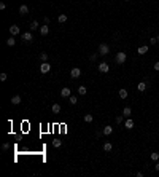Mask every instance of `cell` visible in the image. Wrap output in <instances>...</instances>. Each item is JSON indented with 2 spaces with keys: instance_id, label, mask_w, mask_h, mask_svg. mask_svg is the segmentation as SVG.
Wrapping results in <instances>:
<instances>
[{
  "instance_id": "1",
  "label": "cell",
  "mask_w": 159,
  "mask_h": 177,
  "mask_svg": "<svg viewBox=\"0 0 159 177\" xmlns=\"http://www.w3.org/2000/svg\"><path fill=\"white\" fill-rule=\"evenodd\" d=\"M126 59H127V56H126L124 51H118L116 56H115V62H116V64H124V62H126Z\"/></svg>"
},
{
  "instance_id": "2",
  "label": "cell",
  "mask_w": 159,
  "mask_h": 177,
  "mask_svg": "<svg viewBox=\"0 0 159 177\" xmlns=\"http://www.w3.org/2000/svg\"><path fill=\"white\" fill-rule=\"evenodd\" d=\"M97 53H99L100 56H107V54L110 53V46H108L107 43H100V45H99V51H97Z\"/></svg>"
},
{
  "instance_id": "3",
  "label": "cell",
  "mask_w": 159,
  "mask_h": 177,
  "mask_svg": "<svg viewBox=\"0 0 159 177\" xmlns=\"http://www.w3.org/2000/svg\"><path fill=\"white\" fill-rule=\"evenodd\" d=\"M49 70H51V64H48V61H45V62L40 66V72L42 73H48Z\"/></svg>"
},
{
  "instance_id": "4",
  "label": "cell",
  "mask_w": 159,
  "mask_h": 177,
  "mask_svg": "<svg viewBox=\"0 0 159 177\" xmlns=\"http://www.w3.org/2000/svg\"><path fill=\"white\" fill-rule=\"evenodd\" d=\"M60 96H62L64 99H69V97L72 96V89H70V88H62V89H60Z\"/></svg>"
},
{
  "instance_id": "5",
  "label": "cell",
  "mask_w": 159,
  "mask_h": 177,
  "mask_svg": "<svg viewBox=\"0 0 159 177\" xmlns=\"http://www.w3.org/2000/svg\"><path fill=\"white\" fill-rule=\"evenodd\" d=\"M108 70H110L108 62H100V64H99V72H100V73H107Z\"/></svg>"
},
{
  "instance_id": "6",
  "label": "cell",
  "mask_w": 159,
  "mask_h": 177,
  "mask_svg": "<svg viewBox=\"0 0 159 177\" xmlns=\"http://www.w3.org/2000/svg\"><path fill=\"white\" fill-rule=\"evenodd\" d=\"M70 77L72 78H80L81 77V70L78 69V67H73V69L70 70Z\"/></svg>"
},
{
  "instance_id": "7",
  "label": "cell",
  "mask_w": 159,
  "mask_h": 177,
  "mask_svg": "<svg viewBox=\"0 0 159 177\" xmlns=\"http://www.w3.org/2000/svg\"><path fill=\"white\" fill-rule=\"evenodd\" d=\"M19 32H21V29H19V26H10V34H11L13 37L14 35H19Z\"/></svg>"
},
{
  "instance_id": "8",
  "label": "cell",
  "mask_w": 159,
  "mask_h": 177,
  "mask_svg": "<svg viewBox=\"0 0 159 177\" xmlns=\"http://www.w3.org/2000/svg\"><path fill=\"white\" fill-rule=\"evenodd\" d=\"M19 15H21V16L29 15V6H27V5H21V6H19Z\"/></svg>"
},
{
  "instance_id": "9",
  "label": "cell",
  "mask_w": 159,
  "mask_h": 177,
  "mask_svg": "<svg viewBox=\"0 0 159 177\" xmlns=\"http://www.w3.org/2000/svg\"><path fill=\"white\" fill-rule=\"evenodd\" d=\"M32 38H33L32 32H24L22 34V40H24V42H32Z\"/></svg>"
},
{
  "instance_id": "10",
  "label": "cell",
  "mask_w": 159,
  "mask_h": 177,
  "mask_svg": "<svg viewBox=\"0 0 159 177\" xmlns=\"http://www.w3.org/2000/svg\"><path fill=\"white\" fill-rule=\"evenodd\" d=\"M124 128L126 129H132L134 128V120L132 118H127V120L124 121Z\"/></svg>"
},
{
  "instance_id": "11",
  "label": "cell",
  "mask_w": 159,
  "mask_h": 177,
  "mask_svg": "<svg viewBox=\"0 0 159 177\" xmlns=\"http://www.w3.org/2000/svg\"><path fill=\"white\" fill-rule=\"evenodd\" d=\"M148 50H150V46L145 45V46H140V48H137V53L140 54V56H143V54H146V53H148Z\"/></svg>"
},
{
  "instance_id": "12",
  "label": "cell",
  "mask_w": 159,
  "mask_h": 177,
  "mask_svg": "<svg viewBox=\"0 0 159 177\" xmlns=\"http://www.w3.org/2000/svg\"><path fill=\"white\" fill-rule=\"evenodd\" d=\"M102 132H103V136H110L111 132H113V128H111L110 124H107V126H103V129H102Z\"/></svg>"
},
{
  "instance_id": "13",
  "label": "cell",
  "mask_w": 159,
  "mask_h": 177,
  "mask_svg": "<svg viewBox=\"0 0 159 177\" xmlns=\"http://www.w3.org/2000/svg\"><path fill=\"white\" fill-rule=\"evenodd\" d=\"M137 91H140V93H145V91H146V83H145V81H140V83L137 85Z\"/></svg>"
},
{
  "instance_id": "14",
  "label": "cell",
  "mask_w": 159,
  "mask_h": 177,
  "mask_svg": "<svg viewBox=\"0 0 159 177\" xmlns=\"http://www.w3.org/2000/svg\"><path fill=\"white\" fill-rule=\"evenodd\" d=\"M40 34H42V35H48V34H49V26L48 24L42 26V27H40Z\"/></svg>"
},
{
  "instance_id": "15",
  "label": "cell",
  "mask_w": 159,
  "mask_h": 177,
  "mask_svg": "<svg viewBox=\"0 0 159 177\" xmlns=\"http://www.w3.org/2000/svg\"><path fill=\"white\" fill-rule=\"evenodd\" d=\"M11 104H13V105H19V104H21V96H19V94L13 96V97H11Z\"/></svg>"
},
{
  "instance_id": "16",
  "label": "cell",
  "mask_w": 159,
  "mask_h": 177,
  "mask_svg": "<svg viewBox=\"0 0 159 177\" xmlns=\"http://www.w3.org/2000/svg\"><path fill=\"white\" fill-rule=\"evenodd\" d=\"M123 115L124 117H130V115H132V108L130 107H124L123 108Z\"/></svg>"
},
{
  "instance_id": "17",
  "label": "cell",
  "mask_w": 159,
  "mask_h": 177,
  "mask_svg": "<svg viewBox=\"0 0 159 177\" xmlns=\"http://www.w3.org/2000/svg\"><path fill=\"white\" fill-rule=\"evenodd\" d=\"M127 96H129V93H127V89H119V97L121 99H127Z\"/></svg>"
},
{
  "instance_id": "18",
  "label": "cell",
  "mask_w": 159,
  "mask_h": 177,
  "mask_svg": "<svg viewBox=\"0 0 159 177\" xmlns=\"http://www.w3.org/2000/svg\"><path fill=\"white\" fill-rule=\"evenodd\" d=\"M29 27H30V32H32V30H37V29H38V27H40V24H38V21H32Z\"/></svg>"
},
{
  "instance_id": "19",
  "label": "cell",
  "mask_w": 159,
  "mask_h": 177,
  "mask_svg": "<svg viewBox=\"0 0 159 177\" xmlns=\"http://www.w3.org/2000/svg\"><path fill=\"white\" fill-rule=\"evenodd\" d=\"M57 21H59L60 24H64V22L67 21V15H64V13H60V15H59V18H57Z\"/></svg>"
},
{
  "instance_id": "20",
  "label": "cell",
  "mask_w": 159,
  "mask_h": 177,
  "mask_svg": "<svg viewBox=\"0 0 159 177\" xmlns=\"http://www.w3.org/2000/svg\"><path fill=\"white\" fill-rule=\"evenodd\" d=\"M111 148H113L111 142H105V144H103V150H105V152H111Z\"/></svg>"
},
{
  "instance_id": "21",
  "label": "cell",
  "mask_w": 159,
  "mask_h": 177,
  "mask_svg": "<svg viewBox=\"0 0 159 177\" xmlns=\"http://www.w3.org/2000/svg\"><path fill=\"white\" fill-rule=\"evenodd\" d=\"M51 110H53V113H59V112H60V105L59 104H54L53 107H51Z\"/></svg>"
},
{
  "instance_id": "22",
  "label": "cell",
  "mask_w": 159,
  "mask_h": 177,
  "mask_svg": "<svg viewBox=\"0 0 159 177\" xmlns=\"http://www.w3.org/2000/svg\"><path fill=\"white\" fill-rule=\"evenodd\" d=\"M78 94H81V96H84V94H86V86H84V85L78 86Z\"/></svg>"
},
{
  "instance_id": "23",
  "label": "cell",
  "mask_w": 159,
  "mask_h": 177,
  "mask_svg": "<svg viewBox=\"0 0 159 177\" xmlns=\"http://www.w3.org/2000/svg\"><path fill=\"white\" fill-rule=\"evenodd\" d=\"M84 121H86V123H92V121H94V117H92V115H89V113L84 115Z\"/></svg>"
},
{
  "instance_id": "24",
  "label": "cell",
  "mask_w": 159,
  "mask_h": 177,
  "mask_svg": "<svg viewBox=\"0 0 159 177\" xmlns=\"http://www.w3.org/2000/svg\"><path fill=\"white\" fill-rule=\"evenodd\" d=\"M14 43H16V40L13 38V37H10V38H6V45H8V46H14Z\"/></svg>"
},
{
  "instance_id": "25",
  "label": "cell",
  "mask_w": 159,
  "mask_h": 177,
  "mask_svg": "<svg viewBox=\"0 0 159 177\" xmlns=\"http://www.w3.org/2000/svg\"><path fill=\"white\" fill-rule=\"evenodd\" d=\"M69 102H70L72 105H75L76 102H78V97H76V96H70V97H69Z\"/></svg>"
},
{
  "instance_id": "26",
  "label": "cell",
  "mask_w": 159,
  "mask_h": 177,
  "mask_svg": "<svg viewBox=\"0 0 159 177\" xmlns=\"http://www.w3.org/2000/svg\"><path fill=\"white\" fill-rule=\"evenodd\" d=\"M151 159H153V161H158V159H159V153L158 152H153V153H151Z\"/></svg>"
},
{
  "instance_id": "27",
  "label": "cell",
  "mask_w": 159,
  "mask_h": 177,
  "mask_svg": "<svg viewBox=\"0 0 159 177\" xmlns=\"http://www.w3.org/2000/svg\"><path fill=\"white\" fill-rule=\"evenodd\" d=\"M53 145H54L56 148H59L60 145H62V141H53Z\"/></svg>"
},
{
  "instance_id": "28",
  "label": "cell",
  "mask_w": 159,
  "mask_h": 177,
  "mask_svg": "<svg viewBox=\"0 0 159 177\" xmlns=\"http://www.w3.org/2000/svg\"><path fill=\"white\" fill-rule=\"evenodd\" d=\"M40 59H42L43 62H45V61H48V54H46V53H42V54H40Z\"/></svg>"
},
{
  "instance_id": "29",
  "label": "cell",
  "mask_w": 159,
  "mask_h": 177,
  "mask_svg": "<svg viewBox=\"0 0 159 177\" xmlns=\"http://www.w3.org/2000/svg\"><path fill=\"white\" fill-rule=\"evenodd\" d=\"M123 120H124V115H118V117H116V123H118V124L123 123Z\"/></svg>"
},
{
  "instance_id": "30",
  "label": "cell",
  "mask_w": 159,
  "mask_h": 177,
  "mask_svg": "<svg viewBox=\"0 0 159 177\" xmlns=\"http://www.w3.org/2000/svg\"><path fill=\"white\" fill-rule=\"evenodd\" d=\"M156 43H158V38L156 37H151L150 38V45H156Z\"/></svg>"
},
{
  "instance_id": "31",
  "label": "cell",
  "mask_w": 159,
  "mask_h": 177,
  "mask_svg": "<svg viewBox=\"0 0 159 177\" xmlns=\"http://www.w3.org/2000/svg\"><path fill=\"white\" fill-rule=\"evenodd\" d=\"M6 78H8V75H6L5 72H3V73H0V80H2V81H5Z\"/></svg>"
},
{
  "instance_id": "32",
  "label": "cell",
  "mask_w": 159,
  "mask_h": 177,
  "mask_svg": "<svg viewBox=\"0 0 159 177\" xmlns=\"http://www.w3.org/2000/svg\"><path fill=\"white\" fill-rule=\"evenodd\" d=\"M97 54H99V53H96V54H91V56H89V59H91V61H96V59H97Z\"/></svg>"
},
{
  "instance_id": "33",
  "label": "cell",
  "mask_w": 159,
  "mask_h": 177,
  "mask_svg": "<svg viewBox=\"0 0 159 177\" xmlns=\"http://www.w3.org/2000/svg\"><path fill=\"white\" fill-rule=\"evenodd\" d=\"M6 8V3L5 2H0V10H5Z\"/></svg>"
},
{
  "instance_id": "34",
  "label": "cell",
  "mask_w": 159,
  "mask_h": 177,
  "mask_svg": "<svg viewBox=\"0 0 159 177\" xmlns=\"http://www.w3.org/2000/svg\"><path fill=\"white\" fill-rule=\"evenodd\" d=\"M154 70H156V72H159V62H154Z\"/></svg>"
},
{
  "instance_id": "35",
  "label": "cell",
  "mask_w": 159,
  "mask_h": 177,
  "mask_svg": "<svg viewBox=\"0 0 159 177\" xmlns=\"http://www.w3.org/2000/svg\"><path fill=\"white\" fill-rule=\"evenodd\" d=\"M2 148H3V150H8V148H10V144H3Z\"/></svg>"
},
{
  "instance_id": "36",
  "label": "cell",
  "mask_w": 159,
  "mask_h": 177,
  "mask_svg": "<svg viewBox=\"0 0 159 177\" xmlns=\"http://www.w3.org/2000/svg\"><path fill=\"white\" fill-rule=\"evenodd\" d=\"M154 169H156V171H159V163H156V164H154Z\"/></svg>"
},
{
  "instance_id": "37",
  "label": "cell",
  "mask_w": 159,
  "mask_h": 177,
  "mask_svg": "<svg viewBox=\"0 0 159 177\" xmlns=\"http://www.w3.org/2000/svg\"><path fill=\"white\" fill-rule=\"evenodd\" d=\"M156 38H158V42H159V35H158V37H156Z\"/></svg>"
},
{
  "instance_id": "38",
  "label": "cell",
  "mask_w": 159,
  "mask_h": 177,
  "mask_svg": "<svg viewBox=\"0 0 159 177\" xmlns=\"http://www.w3.org/2000/svg\"><path fill=\"white\" fill-rule=\"evenodd\" d=\"M124 2H129V0H124Z\"/></svg>"
}]
</instances>
